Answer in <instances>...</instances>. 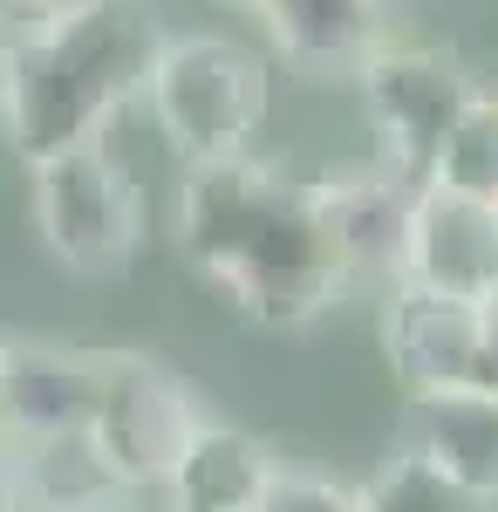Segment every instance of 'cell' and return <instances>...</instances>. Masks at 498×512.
Returning a JSON list of instances; mask_svg holds the SVG:
<instances>
[{"label":"cell","instance_id":"obj_1","mask_svg":"<svg viewBox=\"0 0 498 512\" xmlns=\"http://www.w3.org/2000/svg\"><path fill=\"white\" fill-rule=\"evenodd\" d=\"M178 253L212 301L239 321L287 335L355 294L342 239L321 212L314 178L273 158L198 164L178 185Z\"/></svg>","mask_w":498,"mask_h":512},{"label":"cell","instance_id":"obj_2","mask_svg":"<svg viewBox=\"0 0 498 512\" xmlns=\"http://www.w3.org/2000/svg\"><path fill=\"white\" fill-rule=\"evenodd\" d=\"M164 41L171 35L151 0H76L55 21L14 35V103L0 123L14 158L48 164L103 144V130L151 96Z\"/></svg>","mask_w":498,"mask_h":512},{"label":"cell","instance_id":"obj_3","mask_svg":"<svg viewBox=\"0 0 498 512\" xmlns=\"http://www.w3.org/2000/svg\"><path fill=\"white\" fill-rule=\"evenodd\" d=\"M144 103L185 171L253 158V137L267 130L273 110L267 55H253L232 35H171Z\"/></svg>","mask_w":498,"mask_h":512},{"label":"cell","instance_id":"obj_4","mask_svg":"<svg viewBox=\"0 0 498 512\" xmlns=\"http://www.w3.org/2000/svg\"><path fill=\"white\" fill-rule=\"evenodd\" d=\"M205 424H212L205 396L171 362H157L144 349H103V396H96L89 437H82L96 485L164 492Z\"/></svg>","mask_w":498,"mask_h":512},{"label":"cell","instance_id":"obj_5","mask_svg":"<svg viewBox=\"0 0 498 512\" xmlns=\"http://www.w3.org/2000/svg\"><path fill=\"white\" fill-rule=\"evenodd\" d=\"M28 219L41 253L76 280H116L144 253V185L103 144L28 164Z\"/></svg>","mask_w":498,"mask_h":512},{"label":"cell","instance_id":"obj_6","mask_svg":"<svg viewBox=\"0 0 498 512\" xmlns=\"http://www.w3.org/2000/svg\"><path fill=\"white\" fill-rule=\"evenodd\" d=\"M355 89H362V110H369V130H376V158L389 171H403L410 185H430L451 130L485 96V82H478L471 62H458L451 48L403 41V35L362 69Z\"/></svg>","mask_w":498,"mask_h":512},{"label":"cell","instance_id":"obj_7","mask_svg":"<svg viewBox=\"0 0 498 512\" xmlns=\"http://www.w3.org/2000/svg\"><path fill=\"white\" fill-rule=\"evenodd\" d=\"M383 362L403 383V396H444V390H492V355H485V308L389 287L383 294Z\"/></svg>","mask_w":498,"mask_h":512},{"label":"cell","instance_id":"obj_8","mask_svg":"<svg viewBox=\"0 0 498 512\" xmlns=\"http://www.w3.org/2000/svg\"><path fill=\"white\" fill-rule=\"evenodd\" d=\"M423 294H451V301H498V205L485 198L423 185L410 212V246H403V280Z\"/></svg>","mask_w":498,"mask_h":512},{"label":"cell","instance_id":"obj_9","mask_svg":"<svg viewBox=\"0 0 498 512\" xmlns=\"http://www.w3.org/2000/svg\"><path fill=\"white\" fill-rule=\"evenodd\" d=\"M103 396V349L7 335V431L28 444H82Z\"/></svg>","mask_w":498,"mask_h":512},{"label":"cell","instance_id":"obj_10","mask_svg":"<svg viewBox=\"0 0 498 512\" xmlns=\"http://www.w3.org/2000/svg\"><path fill=\"white\" fill-rule=\"evenodd\" d=\"M314 192H321V212H328L348 267H355V287L362 280L396 287L403 280V246H410V212H417L423 185L389 171L383 158H369V164H328L314 178Z\"/></svg>","mask_w":498,"mask_h":512},{"label":"cell","instance_id":"obj_11","mask_svg":"<svg viewBox=\"0 0 498 512\" xmlns=\"http://www.w3.org/2000/svg\"><path fill=\"white\" fill-rule=\"evenodd\" d=\"M260 28L307 82H362V69L396 41L389 0H260Z\"/></svg>","mask_w":498,"mask_h":512},{"label":"cell","instance_id":"obj_12","mask_svg":"<svg viewBox=\"0 0 498 512\" xmlns=\"http://www.w3.org/2000/svg\"><path fill=\"white\" fill-rule=\"evenodd\" d=\"M389 444L423 451L444 478L471 485L478 499L498 506V390H444V396H410L403 424Z\"/></svg>","mask_w":498,"mask_h":512},{"label":"cell","instance_id":"obj_13","mask_svg":"<svg viewBox=\"0 0 498 512\" xmlns=\"http://www.w3.org/2000/svg\"><path fill=\"white\" fill-rule=\"evenodd\" d=\"M273 472H280V451L267 437L212 417L157 499H164V512H260Z\"/></svg>","mask_w":498,"mask_h":512},{"label":"cell","instance_id":"obj_14","mask_svg":"<svg viewBox=\"0 0 498 512\" xmlns=\"http://www.w3.org/2000/svg\"><path fill=\"white\" fill-rule=\"evenodd\" d=\"M362 512H498V506L478 499L458 478H444L423 451L389 444L383 458H376V472L362 478Z\"/></svg>","mask_w":498,"mask_h":512},{"label":"cell","instance_id":"obj_15","mask_svg":"<svg viewBox=\"0 0 498 512\" xmlns=\"http://www.w3.org/2000/svg\"><path fill=\"white\" fill-rule=\"evenodd\" d=\"M430 185L498 205V89H485V96L464 110V123L451 130L444 158H437V171H430Z\"/></svg>","mask_w":498,"mask_h":512},{"label":"cell","instance_id":"obj_16","mask_svg":"<svg viewBox=\"0 0 498 512\" xmlns=\"http://www.w3.org/2000/svg\"><path fill=\"white\" fill-rule=\"evenodd\" d=\"M260 512H362V485L328 465H307V458H280Z\"/></svg>","mask_w":498,"mask_h":512},{"label":"cell","instance_id":"obj_17","mask_svg":"<svg viewBox=\"0 0 498 512\" xmlns=\"http://www.w3.org/2000/svg\"><path fill=\"white\" fill-rule=\"evenodd\" d=\"M55 485L41 472V444L0 431V512H48Z\"/></svg>","mask_w":498,"mask_h":512},{"label":"cell","instance_id":"obj_18","mask_svg":"<svg viewBox=\"0 0 498 512\" xmlns=\"http://www.w3.org/2000/svg\"><path fill=\"white\" fill-rule=\"evenodd\" d=\"M48 512H157L151 492H123V485H89V492H55Z\"/></svg>","mask_w":498,"mask_h":512},{"label":"cell","instance_id":"obj_19","mask_svg":"<svg viewBox=\"0 0 498 512\" xmlns=\"http://www.w3.org/2000/svg\"><path fill=\"white\" fill-rule=\"evenodd\" d=\"M62 7H76V0H0V28H7V35H28L41 21H55Z\"/></svg>","mask_w":498,"mask_h":512},{"label":"cell","instance_id":"obj_20","mask_svg":"<svg viewBox=\"0 0 498 512\" xmlns=\"http://www.w3.org/2000/svg\"><path fill=\"white\" fill-rule=\"evenodd\" d=\"M7 103H14V35L0 28V123H7Z\"/></svg>","mask_w":498,"mask_h":512},{"label":"cell","instance_id":"obj_21","mask_svg":"<svg viewBox=\"0 0 498 512\" xmlns=\"http://www.w3.org/2000/svg\"><path fill=\"white\" fill-rule=\"evenodd\" d=\"M485 355H492V390H498V301L485 308Z\"/></svg>","mask_w":498,"mask_h":512},{"label":"cell","instance_id":"obj_22","mask_svg":"<svg viewBox=\"0 0 498 512\" xmlns=\"http://www.w3.org/2000/svg\"><path fill=\"white\" fill-rule=\"evenodd\" d=\"M0 431H7V335H0Z\"/></svg>","mask_w":498,"mask_h":512},{"label":"cell","instance_id":"obj_23","mask_svg":"<svg viewBox=\"0 0 498 512\" xmlns=\"http://www.w3.org/2000/svg\"><path fill=\"white\" fill-rule=\"evenodd\" d=\"M219 7H246V14H260V0H219Z\"/></svg>","mask_w":498,"mask_h":512}]
</instances>
